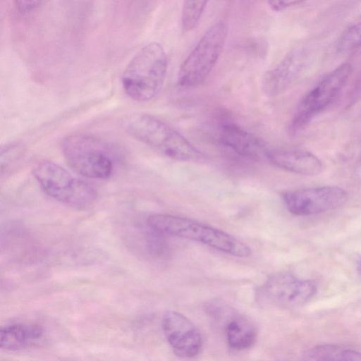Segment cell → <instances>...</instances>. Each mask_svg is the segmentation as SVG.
Wrapping results in <instances>:
<instances>
[{
  "instance_id": "1",
  "label": "cell",
  "mask_w": 361,
  "mask_h": 361,
  "mask_svg": "<svg viewBox=\"0 0 361 361\" xmlns=\"http://www.w3.org/2000/svg\"><path fill=\"white\" fill-rule=\"evenodd\" d=\"M151 231L197 241L236 257H247L251 249L235 236L195 220L166 214H155L147 220Z\"/></svg>"
},
{
  "instance_id": "2",
  "label": "cell",
  "mask_w": 361,
  "mask_h": 361,
  "mask_svg": "<svg viewBox=\"0 0 361 361\" xmlns=\"http://www.w3.org/2000/svg\"><path fill=\"white\" fill-rule=\"evenodd\" d=\"M167 70L168 58L163 46L157 42H149L126 67L121 77L123 88L135 101H149L162 90Z\"/></svg>"
},
{
  "instance_id": "3",
  "label": "cell",
  "mask_w": 361,
  "mask_h": 361,
  "mask_svg": "<svg viewBox=\"0 0 361 361\" xmlns=\"http://www.w3.org/2000/svg\"><path fill=\"white\" fill-rule=\"evenodd\" d=\"M124 127L130 136L171 159L195 161L203 158L182 134L154 116L133 114L126 120Z\"/></svg>"
},
{
  "instance_id": "4",
  "label": "cell",
  "mask_w": 361,
  "mask_h": 361,
  "mask_svg": "<svg viewBox=\"0 0 361 361\" xmlns=\"http://www.w3.org/2000/svg\"><path fill=\"white\" fill-rule=\"evenodd\" d=\"M61 147L67 164L78 174L97 179L107 178L112 174L111 149L97 137L74 133L62 140Z\"/></svg>"
},
{
  "instance_id": "5",
  "label": "cell",
  "mask_w": 361,
  "mask_h": 361,
  "mask_svg": "<svg viewBox=\"0 0 361 361\" xmlns=\"http://www.w3.org/2000/svg\"><path fill=\"white\" fill-rule=\"evenodd\" d=\"M228 25L219 20L211 25L181 63L178 85L191 88L202 85L219 61L228 37Z\"/></svg>"
},
{
  "instance_id": "6",
  "label": "cell",
  "mask_w": 361,
  "mask_h": 361,
  "mask_svg": "<svg viewBox=\"0 0 361 361\" xmlns=\"http://www.w3.org/2000/svg\"><path fill=\"white\" fill-rule=\"evenodd\" d=\"M32 173L45 193L68 206L83 209L97 199V192L92 185L53 161L39 162Z\"/></svg>"
},
{
  "instance_id": "7",
  "label": "cell",
  "mask_w": 361,
  "mask_h": 361,
  "mask_svg": "<svg viewBox=\"0 0 361 361\" xmlns=\"http://www.w3.org/2000/svg\"><path fill=\"white\" fill-rule=\"evenodd\" d=\"M352 73L350 63H343L326 75L300 102L292 118L290 130L304 128L317 114L329 106L348 80Z\"/></svg>"
},
{
  "instance_id": "8",
  "label": "cell",
  "mask_w": 361,
  "mask_h": 361,
  "mask_svg": "<svg viewBox=\"0 0 361 361\" xmlns=\"http://www.w3.org/2000/svg\"><path fill=\"white\" fill-rule=\"evenodd\" d=\"M316 293L317 286L313 281L289 273H278L267 279L259 290V296L270 304L294 307L308 302Z\"/></svg>"
},
{
  "instance_id": "9",
  "label": "cell",
  "mask_w": 361,
  "mask_h": 361,
  "mask_svg": "<svg viewBox=\"0 0 361 361\" xmlns=\"http://www.w3.org/2000/svg\"><path fill=\"white\" fill-rule=\"evenodd\" d=\"M348 199L338 186H322L286 191L283 200L287 209L296 216H310L338 209Z\"/></svg>"
},
{
  "instance_id": "10",
  "label": "cell",
  "mask_w": 361,
  "mask_h": 361,
  "mask_svg": "<svg viewBox=\"0 0 361 361\" xmlns=\"http://www.w3.org/2000/svg\"><path fill=\"white\" fill-rule=\"evenodd\" d=\"M162 329L174 353L181 357H192L202 348L201 334L185 316L176 311H167L163 316Z\"/></svg>"
},
{
  "instance_id": "11",
  "label": "cell",
  "mask_w": 361,
  "mask_h": 361,
  "mask_svg": "<svg viewBox=\"0 0 361 361\" xmlns=\"http://www.w3.org/2000/svg\"><path fill=\"white\" fill-rule=\"evenodd\" d=\"M306 55L302 49L288 53L274 68L267 70L262 78V90L269 97L283 92L298 78L306 62Z\"/></svg>"
},
{
  "instance_id": "12",
  "label": "cell",
  "mask_w": 361,
  "mask_h": 361,
  "mask_svg": "<svg viewBox=\"0 0 361 361\" xmlns=\"http://www.w3.org/2000/svg\"><path fill=\"white\" fill-rule=\"evenodd\" d=\"M219 142L235 154L250 159L266 157L268 149L254 135L233 122H223L217 130Z\"/></svg>"
},
{
  "instance_id": "13",
  "label": "cell",
  "mask_w": 361,
  "mask_h": 361,
  "mask_svg": "<svg viewBox=\"0 0 361 361\" xmlns=\"http://www.w3.org/2000/svg\"><path fill=\"white\" fill-rule=\"evenodd\" d=\"M266 158L274 166L301 175L315 176L322 170L320 159L302 149H268Z\"/></svg>"
},
{
  "instance_id": "14",
  "label": "cell",
  "mask_w": 361,
  "mask_h": 361,
  "mask_svg": "<svg viewBox=\"0 0 361 361\" xmlns=\"http://www.w3.org/2000/svg\"><path fill=\"white\" fill-rule=\"evenodd\" d=\"M43 332V328L37 324L5 325L0 330L1 348L11 351L23 349L40 339Z\"/></svg>"
},
{
  "instance_id": "15",
  "label": "cell",
  "mask_w": 361,
  "mask_h": 361,
  "mask_svg": "<svg viewBox=\"0 0 361 361\" xmlns=\"http://www.w3.org/2000/svg\"><path fill=\"white\" fill-rule=\"evenodd\" d=\"M226 336L228 344L232 348L244 350L251 347L257 338L252 324L241 316H233L227 321Z\"/></svg>"
},
{
  "instance_id": "16",
  "label": "cell",
  "mask_w": 361,
  "mask_h": 361,
  "mask_svg": "<svg viewBox=\"0 0 361 361\" xmlns=\"http://www.w3.org/2000/svg\"><path fill=\"white\" fill-rule=\"evenodd\" d=\"M361 47V16L351 22L343 31L336 44L341 54H350Z\"/></svg>"
},
{
  "instance_id": "17",
  "label": "cell",
  "mask_w": 361,
  "mask_h": 361,
  "mask_svg": "<svg viewBox=\"0 0 361 361\" xmlns=\"http://www.w3.org/2000/svg\"><path fill=\"white\" fill-rule=\"evenodd\" d=\"M346 349L336 344L319 345L308 349L304 358L305 361H345Z\"/></svg>"
},
{
  "instance_id": "18",
  "label": "cell",
  "mask_w": 361,
  "mask_h": 361,
  "mask_svg": "<svg viewBox=\"0 0 361 361\" xmlns=\"http://www.w3.org/2000/svg\"><path fill=\"white\" fill-rule=\"evenodd\" d=\"M206 1H185L181 12V25L185 32L195 30L207 7Z\"/></svg>"
},
{
  "instance_id": "19",
  "label": "cell",
  "mask_w": 361,
  "mask_h": 361,
  "mask_svg": "<svg viewBox=\"0 0 361 361\" xmlns=\"http://www.w3.org/2000/svg\"><path fill=\"white\" fill-rule=\"evenodd\" d=\"M43 3L42 1H16L15 6L20 13L25 14L39 8Z\"/></svg>"
},
{
  "instance_id": "20",
  "label": "cell",
  "mask_w": 361,
  "mask_h": 361,
  "mask_svg": "<svg viewBox=\"0 0 361 361\" xmlns=\"http://www.w3.org/2000/svg\"><path fill=\"white\" fill-rule=\"evenodd\" d=\"M302 3H303L302 1H269L267 2L271 9L275 11H281Z\"/></svg>"
},
{
  "instance_id": "21",
  "label": "cell",
  "mask_w": 361,
  "mask_h": 361,
  "mask_svg": "<svg viewBox=\"0 0 361 361\" xmlns=\"http://www.w3.org/2000/svg\"><path fill=\"white\" fill-rule=\"evenodd\" d=\"M345 361H361V353L355 350L347 348Z\"/></svg>"
},
{
  "instance_id": "22",
  "label": "cell",
  "mask_w": 361,
  "mask_h": 361,
  "mask_svg": "<svg viewBox=\"0 0 361 361\" xmlns=\"http://www.w3.org/2000/svg\"><path fill=\"white\" fill-rule=\"evenodd\" d=\"M357 270L361 274V259L357 263Z\"/></svg>"
}]
</instances>
